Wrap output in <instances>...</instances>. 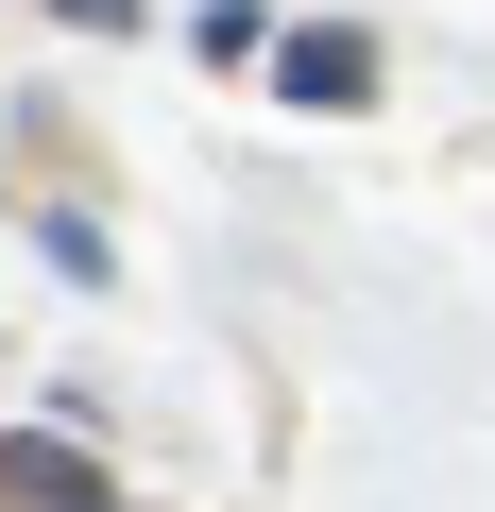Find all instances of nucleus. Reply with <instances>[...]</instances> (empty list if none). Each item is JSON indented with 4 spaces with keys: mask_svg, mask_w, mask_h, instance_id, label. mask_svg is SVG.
Wrapping results in <instances>:
<instances>
[{
    "mask_svg": "<svg viewBox=\"0 0 495 512\" xmlns=\"http://www.w3.org/2000/svg\"><path fill=\"white\" fill-rule=\"evenodd\" d=\"M0 495H35V512H120V495L86 478V444H52V427H18V444H0Z\"/></svg>",
    "mask_w": 495,
    "mask_h": 512,
    "instance_id": "1",
    "label": "nucleus"
},
{
    "mask_svg": "<svg viewBox=\"0 0 495 512\" xmlns=\"http://www.w3.org/2000/svg\"><path fill=\"white\" fill-rule=\"evenodd\" d=\"M274 86H291V103H359V86H376V52H359V35H291V52H274Z\"/></svg>",
    "mask_w": 495,
    "mask_h": 512,
    "instance_id": "2",
    "label": "nucleus"
},
{
    "mask_svg": "<svg viewBox=\"0 0 495 512\" xmlns=\"http://www.w3.org/2000/svg\"><path fill=\"white\" fill-rule=\"evenodd\" d=\"M52 18H86V35H137V0H52Z\"/></svg>",
    "mask_w": 495,
    "mask_h": 512,
    "instance_id": "3",
    "label": "nucleus"
}]
</instances>
